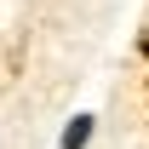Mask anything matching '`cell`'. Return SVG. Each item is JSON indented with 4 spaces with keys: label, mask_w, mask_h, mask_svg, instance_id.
<instances>
[{
    "label": "cell",
    "mask_w": 149,
    "mask_h": 149,
    "mask_svg": "<svg viewBox=\"0 0 149 149\" xmlns=\"http://www.w3.org/2000/svg\"><path fill=\"white\" fill-rule=\"evenodd\" d=\"M92 126H97L92 115H74L69 126H63V138H57V149H86L92 143Z\"/></svg>",
    "instance_id": "obj_1"
}]
</instances>
